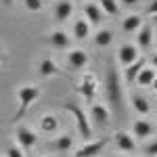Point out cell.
<instances>
[{
	"label": "cell",
	"mask_w": 157,
	"mask_h": 157,
	"mask_svg": "<svg viewBox=\"0 0 157 157\" xmlns=\"http://www.w3.org/2000/svg\"><path fill=\"white\" fill-rule=\"evenodd\" d=\"M38 98H40V86H36V84L21 86V88L17 90V103H19V105H17V113H15V117H13V120L19 121L25 113L29 111V107L36 103Z\"/></svg>",
	"instance_id": "1"
},
{
	"label": "cell",
	"mask_w": 157,
	"mask_h": 157,
	"mask_svg": "<svg viewBox=\"0 0 157 157\" xmlns=\"http://www.w3.org/2000/svg\"><path fill=\"white\" fill-rule=\"evenodd\" d=\"M105 90H107V98H109V105L113 109H117L124 101V86H121V78L117 69L111 65L107 71V80H105Z\"/></svg>",
	"instance_id": "2"
},
{
	"label": "cell",
	"mask_w": 157,
	"mask_h": 157,
	"mask_svg": "<svg viewBox=\"0 0 157 157\" xmlns=\"http://www.w3.org/2000/svg\"><path fill=\"white\" fill-rule=\"evenodd\" d=\"M65 109L69 111L73 115V120H75V128H78V132L82 136V140L88 143V140H92V124L88 120V115H86V111L80 105H75V103H67Z\"/></svg>",
	"instance_id": "3"
},
{
	"label": "cell",
	"mask_w": 157,
	"mask_h": 157,
	"mask_svg": "<svg viewBox=\"0 0 157 157\" xmlns=\"http://www.w3.org/2000/svg\"><path fill=\"white\" fill-rule=\"evenodd\" d=\"M97 88H98V80H97L94 73H84V75L80 78L78 86H75L78 94L84 97L86 101H92V98L97 97Z\"/></svg>",
	"instance_id": "4"
},
{
	"label": "cell",
	"mask_w": 157,
	"mask_h": 157,
	"mask_svg": "<svg viewBox=\"0 0 157 157\" xmlns=\"http://www.w3.org/2000/svg\"><path fill=\"white\" fill-rule=\"evenodd\" d=\"M15 140H17V145L21 147L23 151H29V149H34L38 145V134L32 128H27V126H17Z\"/></svg>",
	"instance_id": "5"
},
{
	"label": "cell",
	"mask_w": 157,
	"mask_h": 157,
	"mask_svg": "<svg viewBox=\"0 0 157 157\" xmlns=\"http://www.w3.org/2000/svg\"><path fill=\"white\" fill-rule=\"evenodd\" d=\"M109 138H97V140H88L82 147H78L73 151V157H97L105 147H107Z\"/></svg>",
	"instance_id": "6"
},
{
	"label": "cell",
	"mask_w": 157,
	"mask_h": 157,
	"mask_svg": "<svg viewBox=\"0 0 157 157\" xmlns=\"http://www.w3.org/2000/svg\"><path fill=\"white\" fill-rule=\"evenodd\" d=\"M140 59V50L136 44L132 42H126V44H121L120 50H117V61H120L121 67H128V65H132L136 61Z\"/></svg>",
	"instance_id": "7"
},
{
	"label": "cell",
	"mask_w": 157,
	"mask_h": 157,
	"mask_svg": "<svg viewBox=\"0 0 157 157\" xmlns=\"http://www.w3.org/2000/svg\"><path fill=\"white\" fill-rule=\"evenodd\" d=\"M90 120H92L94 126H107L109 121H111V111H109L107 105L94 103V105L90 107Z\"/></svg>",
	"instance_id": "8"
},
{
	"label": "cell",
	"mask_w": 157,
	"mask_h": 157,
	"mask_svg": "<svg viewBox=\"0 0 157 157\" xmlns=\"http://www.w3.org/2000/svg\"><path fill=\"white\" fill-rule=\"evenodd\" d=\"M155 132V126L151 124L149 120H136L132 124V136L134 140H147V138H151Z\"/></svg>",
	"instance_id": "9"
},
{
	"label": "cell",
	"mask_w": 157,
	"mask_h": 157,
	"mask_svg": "<svg viewBox=\"0 0 157 157\" xmlns=\"http://www.w3.org/2000/svg\"><path fill=\"white\" fill-rule=\"evenodd\" d=\"M88 61H90V57H88V52L82 48H73L67 52V65L71 67V69H75V71H80V69H84L86 65H88Z\"/></svg>",
	"instance_id": "10"
},
{
	"label": "cell",
	"mask_w": 157,
	"mask_h": 157,
	"mask_svg": "<svg viewBox=\"0 0 157 157\" xmlns=\"http://www.w3.org/2000/svg\"><path fill=\"white\" fill-rule=\"evenodd\" d=\"M52 13H55L57 23H65L73 15V2L71 0H57L55 6H52Z\"/></svg>",
	"instance_id": "11"
},
{
	"label": "cell",
	"mask_w": 157,
	"mask_h": 157,
	"mask_svg": "<svg viewBox=\"0 0 157 157\" xmlns=\"http://www.w3.org/2000/svg\"><path fill=\"white\" fill-rule=\"evenodd\" d=\"M84 19L92 25H101L103 23V19H105V13L101 11V6H98L97 2H86L84 4Z\"/></svg>",
	"instance_id": "12"
},
{
	"label": "cell",
	"mask_w": 157,
	"mask_h": 157,
	"mask_svg": "<svg viewBox=\"0 0 157 157\" xmlns=\"http://www.w3.org/2000/svg\"><path fill=\"white\" fill-rule=\"evenodd\" d=\"M113 143L121 153H134L136 151V140H134L132 134H128V132H117L113 136Z\"/></svg>",
	"instance_id": "13"
},
{
	"label": "cell",
	"mask_w": 157,
	"mask_h": 157,
	"mask_svg": "<svg viewBox=\"0 0 157 157\" xmlns=\"http://www.w3.org/2000/svg\"><path fill=\"white\" fill-rule=\"evenodd\" d=\"M48 44L57 50H63V48H69L71 46V38H69V34H65L63 29H55L48 36Z\"/></svg>",
	"instance_id": "14"
},
{
	"label": "cell",
	"mask_w": 157,
	"mask_h": 157,
	"mask_svg": "<svg viewBox=\"0 0 157 157\" xmlns=\"http://www.w3.org/2000/svg\"><path fill=\"white\" fill-rule=\"evenodd\" d=\"M143 25H145L143 15H136V13H132V15H128V17L121 21V32H124V34H136V32H138Z\"/></svg>",
	"instance_id": "15"
},
{
	"label": "cell",
	"mask_w": 157,
	"mask_h": 157,
	"mask_svg": "<svg viewBox=\"0 0 157 157\" xmlns=\"http://www.w3.org/2000/svg\"><path fill=\"white\" fill-rule=\"evenodd\" d=\"M38 73H40V78H52V75H59L61 69L52 57H42L40 65H38Z\"/></svg>",
	"instance_id": "16"
},
{
	"label": "cell",
	"mask_w": 157,
	"mask_h": 157,
	"mask_svg": "<svg viewBox=\"0 0 157 157\" xmlns=\"http://www.w3.org/2000/svg\"><path fill=\"white\" fill-rule=\"evenodd\" d=\"M145 67H147V61L143 59V57L136 61V63L128 65V67H124V82H126V84H134L136 78H138V73L143 71Z\"/></svg>",
	"instance_id": "17"
},
{
	"label": "cell",
	"mask_w": 157,
	"mask_h": 157,
	"mask_svg": "<svg viewBox=\"0 0 157 157\" xmlns=\"http://www.w3.org/2000/svg\"><path fill=\"white\" fill-rule=\"evenodd\" d=\"M153 40H155V36H153V27H151V25L145 23L136 32V46H138V48H149V46H153Z\"/></svg>",
	"instance_id": "18"
},
{
	"label": "cell",
	"mask_w": 157,
	"mask_h": 157,
	"mask_svg": "<svg viewBox=\"0 0 157 157\" xmlns=\"http://www.w3.org/2000/svg\"><path fill=\"white\" fill-rule=\"evenodd\" d=\"M48 147H52L57 153H67V151H73L75 143H73V138L69 134H61L59 138H52V140H50Z\"/></svg>",
	"instance_id": "19"
},
{
	"label": "cell",
	"mask_w": 157,
	"mask_h": 157,
	"mask_svg": "<svg viewBox=\"0 0 157 157\" xmlns=\"http://www.w3.org/2000/svg\"><path fill=\"white\" fill-rule=\"evenodd\" d=\"M157 78V69L155 67H151V65H147L143 71L138 73V78H136V84L143 86V88H151V84L155 82Z\"/></svg>",
	"instance_id": "20"
},
{
	"label": "cell",
	"mask_w": 157,
	"mask_h": 157,
	"mask_svg": "<svg viewBox=\"0 0 157 157\" xmlns=\"http://www.w3.org/2000/svg\"><path fill=\"white\" fill-rule=\"evenodd\" d=\"M88 36H90V23L82 17V19H78V21L73 23V38L82 42V40H86Z\"/></svg>",
	"instance_id": "21"
},
{
	"label": "cell",
	"mask_w": 157,
	"mask_h": 157,
	"mask_svg": "<svg viewBox=\"0 0 157 157\" xmlns=\"http://www.w3.org/2000/svg\"><path fill=\"white\" fill-rule=\"evenodd\" d=\"M130 105H132V109L138 115H147V113L151 111V103H149L145 97H140V94H134V97L130 98Z\"/></svg>",
	"instance_id": "22"
},
{
	"label": "cell",
	"mask_w": 157,
	"mask_h": 157,
	"mask_svg": "<svg viewBox=\"0 0 157 157\" xmlns=\"http://www.w3.org/2000/svg\"><path fill=\"white\" fill-rule=\"evenodd\" d=\"M57 128H59V120H57L52 113H44V115L40 117V130H42V132L50 134V132H55Z\"/></svg>",
	"instance_id": "23"
},
{
	"label": "cell",
	"mask_w": 157,
	"mask_h": 157,
	"mask_svg": "<svg viewBox=\"0 0 157 157\" xmlns=\"http://www.w3.org/2000/svg\"><path fill=\"white\" fill-rule=\"evenodd\" d=\"M113 42V32L111 29H98L97 34H94V44H97L98 48H105Z\"/></svg>",
	"instance_id": "24"
},
{
	"label": "cell",
	"mask_w": 157,
	"mask_h": 157,
	"mask_svg": "<svg viewBox=\"0 0 157 157\" xmlns=\"http://www.w3.org/2000/svg\"><path fill=\"white\" fill-rule=\"evenodd\" d=\"M98 6H101V11L109 15V17H115L117 13H120V4H117V0H98Z\"/></svg>",
	"instance_id": "25"
},
{
	"label": "cell",
	"mask_w": 157,
	"mask_h": 157,
	"mask_svg": "<svg viewBox=\"0 0 157 157\" xmlns=\"http://www.w3.org/2000/svg\"><path fill=\"white\" fill-rule=\"evenodd\" d=\"M23 6L29 13H40L44 6V0H23Z\"/></svg>",
	"instance_id": "26"
},
{
	"label": "cell",
	"mask_w": 157,
	"mask_h": 157,
	"mask_svg": "<svg viewBox=\"0 0 157 157\" xmlns=\"http://www.w3.org/2000/svg\"><path fill=\"white\" fill-rule=\"evenodd\" d=\"M6 157H25V151L17 145V143H13V145H9V149H6Z\"/></svg>",
	"instance_id": "27"
},
{
	"label": "cell",
	"mask_w": 157,
	"mask_h": 157,
	"mask_svg": "<svg viewBox=\"0 0 157 157\" xmlns=\"http://www.w3.org/2000/svg\"><path fill=\"white\" fill-rule=\"evenodd\" d=\"M143 153H145L143 157H157V140L149 143V145H147L145 149H143Z\"/></svg>",
	"instance_id": "28"
},
{
	"label": "cell",
	"mask_w": 157,
	"mask_h": 157,
	"mask_svg": "<svg viewBox=\"0 0 157 157\" xmlns=\"http://www.w3.org/2000/svg\"><path fill=\"white\" fill-rule=\"evenodd\" d=\"M145 15H149V17L157 15V0H151V2H149V6L145 9Z\"/></svg>",
	"instance_id": "29"
},
{
	"label": "cell",
	"mask_w": 157,
	"mask_h": 157,
	"mask_svg": "<svg viewBox=\"0 0 157 157\" xmlns=\"http://www.w3.org/2000/svg\"><path fill=\"white\" fill-rule=\"evenodd\" d=\"M120 2L124 4V6H128V9H132V6H136V4H138L140 0H120Z\"/></svg>",
	"instance_id": "30"
},
{
	"label": "cell",
	"mask_w": 157,
	"mask_h": 157,
	"mask_svg": "<svg viewBox=\"0 0 157 157\" xmlns=\"http://www.w3.org/2000/svg\"><path fill=\"white\" fill-rule=\"evenodd\" d=\"M151 63H153L151 67H155V69H157V55H153V59H151Z\"/></svg>",
	"instance_id": "31"
},
{
	"label": "cell",
	"mask_w": 157,
	"mask_h": 157,
	"mask_svg": "<svg viewBox=\"0 0 157 157\" xmlns=\"http://www.w3.org/2000/svg\"><path fill=\"white\" fill-rule=\"evenodd\" d=\"M151 88H153V90H155V92H157V78H155V82L151 84Z\"/></svg>",
	"instance_id": "32"
},
{
	"label": "cell",
	"mask_w": 157,
	"mask_h": 157,
	"mask_svg": "<svg viewBox=\"0 0 157 157\" xmlns=\"http://www.w3.org/2000/svg\"><path fill=\"white\" fill-rule=\"evenodd\" d=\"M2 2H4L6 6H11V4H13V0H2Z\"/></svg>",
	"instance_id": "33"
},
{
	"label": "cell",
	"mask_w": 157,
	"mask_h": 157,
	"mask_svg": "<svg viewBox=\"0 0 157 157\" xmlns=\"http://www.w3.org/2000/svg\"><path fill=\"white\" fill-rule=\"evenodd\" d=\"M0 63H4V55H2V50H0Z\"/></svg>",
	"instance_id": "34"
},
{
	"label": "cell",
	"mask_w": 157,
	"mask_h": 157,
	"mask_svg": "<svg viewBox=\"0 0 157 157\" xmlns=\"http://www.w3.org/2000/svg\"><path fill=\"white\" fill-rule=\"evenodd\" d=\"M151 19H153V23L157 25V15H153V17H151Z\"/></svg>",
	"instance_id": "35"
},
{
	"label": "cell",
	"mask_w": 157,
	"mask_h": 157,
	"mask_svg": "<svg viewBox=\"0 0 157 157\" xmlns=\"http://www.w3.org/2000/svg\"><path fill=\"white\" fill-rule=\"evenodd\" d=\"M113 157H128V155H113Z\"/></svg>",
	"instance_id": "36"
},
{
	"label": "cell",
	"mask_w": 157,
	"mask_h": 157,
	"mask_svg": "<svg viewBox=\"0 0 157 157\" xmlns=\"http://www.w3.org/2000/svg\"><path fill=\"white\" fill-rule=\"evenodd\" d=\"M42 157H55V155H42Z\"/></svg>",
	"instance_id": "37"
},
{
	"label": "cell",
	"mask_w": 157,
	"mask_h": 157,
	"mask_svg": "<svg viewBox=\"0 0 157 157\" xmlns=\"http://www.w3.org/2000/svg\"><path fill=\"white\" fill-rule=\"evenodd\" d=\"M155 46H157V36H155Z\"/></svg>",
	"instance_id": "38"
},
{
	"label": "cell",
	"mask_w": 157,
	"mask_h": 157,
	"mask_svg": "<svg viewBox=\"0 0 157 157\" xmlns=\"http://www.w3.org/2000/svg\"><path fill=\"white\" fill-rule=\"evenodd\" d=\"M80 2H86V0H80Z\"/></svg>",
	"instance_id": "39"
}]
</instances>
